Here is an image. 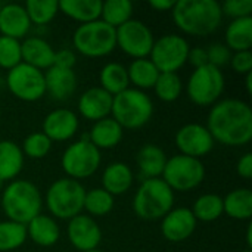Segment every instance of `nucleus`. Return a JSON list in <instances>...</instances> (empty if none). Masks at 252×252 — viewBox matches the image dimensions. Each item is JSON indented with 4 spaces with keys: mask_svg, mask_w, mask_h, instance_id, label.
Returning <instances> with one entry per match:
<instances>
[{
    "mask_svg": "<svg viewBox=\"0 0 252 252\" xmlns=\"http://www.w3.org/2000/svg\"><path fill=\"white\" fill-rule=\"evenodd\" d=\"M154 102L146 92L128 87L112 97L111 117L123 130H139L154 117Z\"/></svg>",
    "mask_w": 252,
    "mask_h": 252,
    "instance_id": "obj_4",
    "label": "nucleus"
},
{
    "mask_svg": "<svg viewBox=\"0 0 252 252\" xmlns=\"http://www.w3.org/2000/svg\"><path fill=\"white\" fill-rule=\"evenodd\" d=\"M190 211L198 223H213L224 214L223 196L217 193H202L193 201Z\"/></svg>",
    "mask_w": 252,
    "mask_h": 252,
    "instance_id": "obj_32",
    "label": "nucleus"
},
{
    "mask_svg": "<svg viewBox=\"0 0 252 252\" xmlns=\"http://www.w3.org/2000/svg\"><path fill=\"white\" fill-rule=\"evenodd\" d=\"M22 62L37 68L40 71H46L53 66L55 61V49L52 44L40 35H30L21 41Z\"/></svg>",
    "mask_w": 252,
    "mask_h": 252,
    "instance_id": "obj_20",
    "label": "nucleus"
},
{
    "mask_svg": "<svg viewBox=\"0 0 252 252\" xmlns=\"http://www.w3.org/2000/svg\"><path fill=\"white\" fill-rule=\"evenodd\" d=\"M25 157L21 146L13 140H0V182L4 185L19 177Z\"/></svg>",
    "mask_w": 252,
    "mask_h": 252,
    "instance_id": "obj_26",
    "label": "nucleus"
},
{
    "mask_svg": "<svg viewBox=\"0 0 252 252\" xmlns=\"http://www.w3.org/2000/svg\"><path fill=\"white\" fill-rule=\"evenodd\" d=\"M190 44L182 34H164L155 38L149 59L159 72H179L188 63Z\"/></svg>",
    "mask_w": 252,
    "mask_h": 252,
    "instance_id": "obj_11",
    "label": "nucleus"
},
{
    "mask_svg": "<svg viewBox=\"0 0 252 252\" xmlns=\"http://www.w3.org/2000/svg\"><path fill=\"white\" fill-rule=\"evenodd\" d=\"M161 233L168 242H185L196 230L198 221L193 217L190 208L177 207L161 219Z\"/></svg>",
    "mask_w": 252,
    "mask_h": 252,
    "instance_id": "obj_16",
    "label": "nucleus"
},
{
    "mask_svg": "<svg viewBox=\"0 0 252 252\" xmlns=\"http://www.w3.org/2000/svg\"><path fill=\"white\" fill-rule=\"evenodd\" d=\"M78 127V115L68 108L50 111L41 123V131L52 140V143L71 140L77 134Z\"/></svg>",
    "mask_w": 252,
    "mask_h": 252,
    "instance_id": "obj_17",
    "label": "nucleus"
},
{
    "mask_svg": "<svg viewBox=\"0 0 252 252\" xmlns=\"http://www.w3.org/2000/svg\"><path fill=\"white\" fill-rule=\"evenodd\" d=\"M207 56H208V65L221 69L224 65L230 62L232 52L224 43H213L207 47Z\"/></svg>",
    "mask_w": 252,
    "mask_h": 252,
    "instance_id": "obj_41",
    "label": "nucleus"
},
{
    "mask_svg": "<svg viewBox=\"0 0 252 252\" xmlns=\"http://www.w3.org/2000/svg\"><path fill=\"white\" fill-rule=\"evenodd\" d=\"M127 74H128L130 84L134 86L133 89L145 92L154 89L161 72L157 69V66L152 63L149 58H143V59H133L127 66Z\"/></svg>",
    "mask_w": 252,
    "mask_h": 252,
    "instance_id": "obj_30",
    "label": "nucleus"
},
{
    "mask_svg": "<svg viewBox=\"0 0 252 252\" xmlns=\"http://www.w3.org/2000/svg\"><path fill=\"white\" fill-rule=\"evenodd\" d=\"M205 127L216 143L241 148L252 140V109L236 97L220 99L208 112Z\"/></svg>",
    "mask_w": 252,
    "mask_h": 252,
    "instance_id": "obj_1",
    "label": "nucleus"
},
{
    "mask_svg": "<svg viewBox=\"0 0 252 252\" xmlns=\"http://www.w3.org/2000/svg\"><path fill=\"white\" fill-rule=\"evenodd\" d=\"M223 18L227 16L232 21L248 18L252 13V0H226L224 3H220Z\"/></svg>",
    "mask_w": 252,
    "mask_h": 252,
    "instance_id": "obj_40",
    "label": "nucleus"
},
{
    "mask_svg": "<svg viewBox=\"0 0 252 252\" xmlns=\"http://www.w3.org/2000/svg\"><path fill=\"white\" fill-rule=\"evenodd\" d=\"M112 97L114 96H111L99 86L84 90L77 100V109L80 117L92 123L111 117Z\"/></svg>",
    "mask_w": 252,
    "mask_h": 252,
    "instance_id": "obj_18",
    "label": "nucleus"
},
{
    "mask_svg": "<svg viewBox=\"0 0 252 252\" xmlns=\"http://www.w3.org/2000/svg\"><path fill=\"white\" fill-rule=\"evenodd\" d=\"M247 250H251L252 248V226L248 224V229H247Z\"/></svg>",
    "mask_w": 252,
    "mask_h": 252,
    "instance_id": "obj_48",
    "label": "nucleus"
},
{
    "mask_svg": "<svg viewBox=\"0 0 252 252\" xmlns=\"http://www.w3.org/2000/svg\"><path fill=\"white\" fill-rule=\"evenodd\" d=\"M77 63V56L72 49H61L55 52V61L53 66L65 68V69H74Z\"/></svg>",
    "mask_w": 252,
    "mask_h": 252,
    "instance_id": "obj_43",
    "label": "nucleus"
},
{
    "mask_svg": "<svg viewBox=\"0 0 252 252\" xmlns=\"http://www.w3.org/2000/svg\"><path fill=\"white\" fill-rule=\"evenodd\" d=\"M123 137H124V130L112 117L93 123L87 134L89 142L93 146H96L99 151L114 149L123 142Z\"/></svg>",
    "mask_w": 252,
    "mask_h": 252,
    "instance_id": "obj_24",
    "label": "nucleus"
},
{
    "mask_svg": "<svg viewBox=\"0 0 252 252\" xmlns=\"http://www.w3.org/2000/svg\"><path fill=\"white\" fill-rule=\"evenodd\" d=\"M86 189L81 182L69 177L55 180L46 190L43 204H46L50 217L55 220H71L83 213Z\"/></svg>",
    "mask_w": 252,
    "mask_h": 252,
    "instance_id": "obj_6",
    "label": "nucleus"
},
{
    "mask_svg": "<svg viewBox=\"0 0 252 252\" xmlns=\"http://www.w3.org/2000/svg\"><path fill=\"white\" fill-rule=\"evenodd\" d=\"M46 93L55 100H66L77 90V75L74 69L50 66L44 72Z\"/></svg>",
    "mask_w": 252,
    "mask_h": 252,
    "instance_id": "obj_21",
    "label": "nucleus"
},
{
    "mask_svg": "<svg viewBox=\"0 0 252 252\" xmlns=\"http://www.w3.org/2000/svg\"><path fill=\"white\" fill-rule=\"evenodd\" d=\"M239 252H252L251 250H244V251H239Z\"/></svg>",
    "mask_w": 252,
    "mask_h": 252,
    "instance_id": "obj_50",
    "label": "nucleus"
},
{
    "mask_svg": "<svg viewBox=\"0 0 252 252\" xmlns=\"http://www.w3.org/2000/svg\"><path fill=\"white\" fill-rule=\"evenodd\" d=\"M27 227L24 224L3 220L0 221V252H10L27 242Z\"/></svg>",
    "mask_w": 252,
    "mask_h": 252,
    "instance_id": "obj_37",
    "label": "nucleus"
},
{
    "mask_svg": "<svg viewBox=\"0 0 252 252\" xmlns=\"http://www.w3.org/2000/svg\"><path fill=\"white\" fill-rule=\"evenodd\" d=\"M6 87L13 97L22 102H37L46 96L44 72L21 62L7 71Z\"/></svg>",
    "mask_w": 252,
    "mask_h": 252,
    "instance_id": "obj_12",
    "label": "nucleus"
},
{
    "mask_svg": "<svg viewBox=\"0 0 252 252\" xmlns=\"http://www.w3.org/2000/svg\"><path fill=\"white\" fill-rule=\"evenodd\" d=\"M102 189L111 193L114 198L127 193L134 183V173L126 162L115 161L105 167L102 171Z\"/></svg>",
    "mask_w": 252,
    "mask_h": 252,
    "instance_id": "obj_22",
    "label": "nucleus"
},
{
    "mask_svg": "<svg viewBox=\"0 0 252 252\" xmlns=\"http://www.w3.org/2000/svg\"><path fill=\"white\" fill-rule=\"evenodd\" d=\"M245 87H247V93L252 94V72L245 75Z\"/></svg>",
    "mask_w": 252,
    "mask_h": 252,
    "instance_id": "obj_47",
    "label": "nucleus"
},
{
    "mask_svg": "<svg viewBox=\"0 0 252 252\" xmlns=\"http://www.w3.org/2000/svg\"><path fill=\"white\" fill-rule=\"evenodd\" d=\"M115 205V198L108 193L102 188H94L90 190H86L84 196V205L83 211L84 214L96 219V217H105L112 213Z\"/></svg>",
    "mask_w": 252,
    "mask_h": 252,
    "instance_id": "obj_33",
    "label": "nucleus"
},
{
    "mask_svg": "<svg viewBox=\"0 0 252 252\" xmlns=\"http://www.w3.org/2000/svg\"><path fill=\"white\" fill-rule=\"evenodd\" d=\"M133 18V3L130 0L102 1L100 21L112 28H118Z\"/></svg>",
    "mask_w": 252,
    "mask_h": 252,
    "instance_id": "obj_34",
    "label": "nucleus"
},
{
    "mask_svg": "<svg viewBox=\"0 0 252 252\" xmlns=\"http://www.w3.org/2000/svg\"><path fill=\"white\" fill-rule=\"evenodd\" d=\"M161 179L173 192H192L205 180V165L201 159L177 154L167 159Z\"/></svg>",
    "mask_w": 252,
    "mask_h": 252,
    "instance_id": "obj_10",
    "label": "nucleus"
},
{
    "mask_svg": "<svg viewBox=\"0 0 252 252\" xmlns=\"http://www.w3.org/2000/svg\"><path fill=\"white\" fill-rule=\"evenodd\" d=\"M89 252H103V251H100V250H94V251H89Z\"/></svg>",
    "mask_w": 252,
    "mask_h": 252,
    "instance_id": "obj_51",
    "label": "nucleus"
},
{
    "mask_svg": "<svg viewBox=\"0 0 252 252\" xmlns=\"http://www.w3.org/2000/svg\"><path fill=\"white\" fill-rule=\"evenodd\" d=\"M117 47L133 59L149 58L155 37L152 30L140 19L131 18L115 30Z\"/></svg>",
    "mask_w": 252,
    "mask_h": 252,
    "instance_id": "obj_13",
    "label": "nucleus"
},
{
    "mask_svg": "<svg viewBox=\"0 0 252 252\" xmlns=\"http://www.w3.org/2000/svg\"><path fill=\"white\" fill-rule=\"evenodd\" d=\"M72 46L80 55L90 59L108 56L117 49L115 28L100 19L81 24L72 34Z\"/></svg>",
    "mask_w": 252,
    "mask_h": 252,
    "instance_id": "obj_7",
    "label": "nucleus"
},
{
    "mask_svg": "<svg viewBox=\"0 0 252 252\" xmlns=\"http://www.w3.org/2000/svg\"><path fill=\"white\" fill-rule=\"evenodd\" d=\"M31 25L46 27L59 13L58 0H28L24 4Z\"/></svg>",
    "mask_w": 252,
    "mask_h": 252,
    "instance_id": "obj_35",
    "label": "nucleus"
},
{
    "mask_svg": "<svg viewBox=\"0 0 252 252\" xmlns=\"http://www.w3.org/2000/svg\"><path fill=\"white\" fill-rule=\"evenodd\" d=\"M102 1L100 0H62L59 1V12H62L69 19L87 24L100 19Z\"/></svg>",
    "mask_w": 252,
    "mask_h": 252,
    "instance_id": "obj_29",
    "label": "nucleus"
},
{
    "mask_svg": "<svg viewBox=\"0 0 252 252\" xmlns=\"http://www.w3.org/2000/svg\"><path fill=\"white\" fill-rule=\"evenodd\" d=\"M25 227L28 239L41 248L56 245L61 238V227L58 221L47 214H38Z\"/></svg>",
    "mask_w": 252,
    "mask_h": 252,
    "instance_id": "obj_25",
    "label": "nucleus"
},
{
    "mask_svg": "<svg viewBox=\"0 0 252 252\" xmlns=\"http://www.w3.org/2000/svg\"><path fill=\"white\" fill-rule=\"evenodd\" d=\"M174 143L180 155L201 159L214 149V139L208 128L199 123H189L182 126L174 136Z\"/></svg>",
    "mask_w": 252,
    "mask_h": 252,
    "instance_id": "obj_14",
    "label": "nucleus"
},
{
    "mask_svg": "<svg viewBox=\"0 0 252 252\" xmlns=\"http://www.w3.org/2000/svg\"><path fill=\"white\" fill-rule=\"evenodd\" d=\"M174 0H152L149 1V6L155 10V12H171L173 6H174Z\"/></svg>",
    "mask_w": 252,
    "mask_h": 252,
    "instance_id": "obj_46",
    "label": "nucleus"
},
{
    "mask_svg": "<svg viewBox=\"0 0 252 252\" xmlns=\"http://www.w3.org/2000/svg\"><path fill=\"white\" fill-rule=\"evenodd\" d=\"M224 214L238 221H247L252 217V190L248 188H238L230 190L223 198Z\"/></svg>",
    "mask_w": 252,
    "mask_h": 252,
    "instance_id": "obj_27",
    "label": "nucleus"
},
{
    "mask_svg": "<svg viewBox=\"0 0 252 252\" xmlns=\"http://www.w3.org/2000/svg\"><path fill=\"white\" fill-rule=\"evenodd\" d=\"M224 44L235 52H247L252 47V16L233 19L226 28Z\"/></svg>",
    "mask_w": 252,
    "mask_h": 252,
    "instance_id": "obj_28",
    "label": "nucleus"
},
{
    "mask_svg": "<svg viewBox=\"0 0 252 252\" xmlns=\"http://www.w3.org/2000/svg\"><path fill=\"white\" fill-rule=\"evenodd\" d=\"M188 63L192 65L193 69L208 65L207 47H202V46L190 47L189 49V53H188Z\"/></svg>",
    "mask_w": 252,
    "mask_h": 252,
    "instance_id": "obj_44",
    "label": "nucleus"
},
{
    "mask_svg": "<svg viewBox=\"0 0 252 252\" xmlns=\"http://www.w3.org/2000/svg\"><path fill=\"white\" fill-rule=\"evenodd\" d=\"M99 87L115 96L130 87L127 66L120 62H108L99 71Z\"/></svg>",
    "mask_w": 252,
    "mask_h": 252,
    "instance_id": "obj_31",
    "label": "nucleus"
},
{
    "mask_svg": "<svg viewBox=\"0 0 252 252\" xmlns=\"http://www.w3.org/2000/svg\"><path fill=\"white\" fill-rule=\"evenodd\" d=\"M22 62L21 41L0 35V68L9 71Z\"/></svg>",
    "mask_w": 252,
    "mask_h": 252,
    "instance_id": "obj_39",
    "label": "nucleus"
},
{
    "mask_svg": "<svg viewBox=\"0 0 252 252\" xmlns=\"http://www.w3.org/2000/svg\"><path fill=\"white\" fill-rule=\"evenodd\" d=\"M229 63L236 74H241V75L250 74V72H252V52L247 50V52L232 53Z\"/></svg>",
    "mask_w": 252,
    "mask_h": 252,
    "instance_id": "obj_42",
    "label": "nucleus"
},
{
    "mask_svg": "<svg viewBox=\"0 0 252 252\" xmlns=\"http://www.w3.org/2000/svg\"><path fill=\"white\" fill-rule=\"evenodd\" d=\"M31 27L24 4L6 3L0 7V35L21 41L28 35Z\"/></svg>",
    "mask_w": 252,
    "mask_h": 252,
    "instance_id": "obj_19",
    "label": "nucleus"
},
{
    "mask_svg": "<svg viewBox=\"0 0 252 252\" xmlns=\"http://www.w3.org/2000/svg\"><path fill=\"white\" fill-rule=\"evenodd\" d=\"M167 155L162 148L154 143H146L143 145L136 155V164L139 170V177L142 180H149V179H159L162 176L165 162H167Z\"/></svg>",
    "mask_w": 252,
    "mask_h": 252,
    "instance_id": "obj_23",
    "label": "nucleus"
},
{
    "mask_svg": "<svg viewBox=\"0 0 252 252\" xmlns=\"http://www.w3.org/2000/svg\"><path fill=\"white\" fill-rule=\"evenodd\" d=\"M0 118H1V106H0Z\"/></svg>",
    "mask_w": 252,
    "mask_h": 252,
    "instance_id": "obj_52",
    "label": "nucleus"
},
{
    "mask_svg": "<svg viewBox=\"0 0 252 252\" xmlns=\"http://www.w3.org/2000/svg\"><path fill=\"white\" fill-rule=\"evenodd\" d=\"M183 89H185V84L180 75L176 72H161L154 86L157 97L165 103L176 102L182 96Z\"/></svg>",
    "mask_w": 252,
    "mask_h": 252,
    "instance_id": "obj_36",
    "label": "nucleus"
},
{
    "mask_svg": "<svg viewBox=\"0 0 252 252\" xmlns=\"http://www.w3.org/2000/svg\"><path fill=\"white\" fill-rule=\"evenodd\" d=\"M236 173L239 177L244 180H251L252 179V154L247 152L244 154L238 162H236Z\"/></svg>",
    "mask_w": 252,
    "mask_h": 252,
    "instance_id": "obj_45",
    "label": "nucleus"
},
{
    "mask_svg": "<svg viewBox=\"0 0 252 252\" xmlns=\"http://www.w3.org/2000/svg\"><path fill=\"white\" fill-rule=\"evenodd\" d=\"M100 151L93 146L87 137L69 143L61 158V167L66 177L77 182L86 180L96 174L100 167Z\"/></svg>",
    "mask_w": 252,
    "mask_h": 252,
    "instance_id": "obj_9",
    "label": "nucleus"
},
{
    "mask_svg": "<svg viewBox=\"0 0 252 252\" xmlns=\"http://www.w3.org/2000/svg\"><path fill=\"white\" fill-rule=\"evenodd\" d=\"M0 205L6 220L27 226L34 217L41 214L43 195L32 182L16 179L4 185Z\"/></svg>",
    "mask_w": 252,
    "mask_h": 252,
    "instance_id": "obj_3",
    "label": "nucleus"
},
{
    "mask_svg": "<svg viewBox=\"0 0 252 252\" xmlns=\"http://www.w3.org/2000/svg\"><path fill=\"white\" fill-rule=\"evenodd\" d=\"M226 89V78L221 69L205 65L192 71L186 81V94L192 103L205 108L221 99Z\"/></svg>",
    "mask_w": 252,
    "mask_h": 252,
    "instance_id": "obj_8",
    "label": "nucleus"
},
{
    "mask_svg": "<svg viewBox=\"0 0 252 252\" xmlns=\"http://www.w3.org/2000/svg\"><path fill=\"white\" fill-rule=\"evenodd\" d=\"M171 18L183 34L195 37L216 32L223 22L217 0H177L171 9Z\"/></svg>",
    "mask_w": 252,
    "mask_h": 252,
    "instance_id": "obj_2",
    "label": "nucleus"
},
{
    "mask_svg": "<svg viewBox=\"0 0 252 252\" xmlns=\"http://www.w3.org/2000/svg\"><path fill=\"white\" fill-rule=\"evenodd\" d=\"M66 236L72 248H75L77 251H94L99 250V245L102 242V229L93 217L81 213L68 220Z\"/></svg>",
    "mask_w": 252,
    "mask_h": 252,
    "instance_id": "obj_15",
    "label": "nucleus"
},
{
    "mask_svg": "<svg viewBox=\"0 0 252 252\" xmlns=\"http://www.w3.org/2000/svg\"><path fill=\"white\" fill-rule=\"evenodd\" d=\"M52 146H53L52 140L43 131H34L24 139L21 151L25 158L43 159L50 154Z\"/></svg>",
    "mask_w": 252,
    "mask_h": 252,
    "instance_id": "obj_38",
    "label": "nucleus"
},
{
    "mask_svg": "<svg viewBox=\"0 0 252 252\" xmlns=\"http://www.w3.org/2000/svg\"><path fill=\"white\" fill-rule=\"evenodd\" d=\"M174 192L161 177L142 180L133 198V211L142 220L155 221L174 208Z\"/></svg>",
    "mask_w": 252,
    "mask_h": 252,
    "instance_id": "obj_5",
    "label": "nucleus"
},
{
    "mask_svg": "<svg viewBox=\"0 0 252 252\" xmlns=\"http://www.w3.org/2000/svg\"><path fill=\"white\" fill-rule=\"evenodd\" d=\"M3 188H4V183H3V182H0V190H3Z\"/></svg>",
    "mask_w": 252,
    "mask_h": 252,
    "instance_id": "obj_49",
    "label": "nucleus"
}]
</instances>
